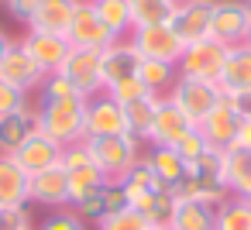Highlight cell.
Masks as SVG:
<instances>
[{
	"mask_svg": "<svg viewBox=\"0 0 251 230\" xmlns=\"http://www.w3.org/2000/svg\"><path fill=\"white\" fill-rule=\"evenodd\" d=\"M114 103H121V107H127V103H134V100H141V96H148V86L138 79V76H131V79H121V83H114L110 90H103Z\"/></svg>",
	"mask_w": 251,
	"mask_h": 230,
	"instance_id": "d590c367",
	"label": "cell"
},
{
	"mask_svg": "<svg viewBox=\"0 0 251 230\" xmlns=\"http://www.w3.org/2000/svg\"><path fill=\"white\" fill-rule=\"evenodd\" d=\"M0 230H35L28 206H0Z\"/></svg>",
	"mask_w": 251,
	"mask_h": 230,
	"instance_id": "74e56055",
	"label": "cell"
},
{
	"mask_svg": "<svg viewBox=\"0 0 251 230\" xmlns=\"http://www.w3.org/2000/svg\"><path fill=\"white\" fill-rule=\"evenodd\" d=\"M107 134H127V114L107 93H97L86 100V138H107Z\"/></svg>",
	"mask_w": 251,
	"mask_h": 230,
	"instance_id": "2e32d148",
	"label": "cell"
},
{
	"mask_svg": "<svg viewBox=\"0 0 251 230\" xmlns=\"http://www.w3.org/2000/svg\"><path fill=\"white\" fill-rule=\"evenodd\" d=\"M145 158H148V165L155 168V175H158V182H162V185H169V189H172V185H179V182H182V175H186V161L179 158V151H176V148H162V144H155Z\"/></svg>",
	"mask_w": 251,
	"mask_h": 230,
	"instance_id": "f1b7e54d",
	"label": "cell"
},
{
	"mask_svg": "<svg viewBox=\"0 0 251 230\" xmlns=\"http://www.w3.org/2000/svg\"><path fill=\"white\" fill-rule=\"evenodd\" d=\"M38 4H42V0H4L7 14H11L14 21H21V24H28V21H31V14L38 11Z\"/></svg>",
	"mask_w": 251,
	"mask_h": 230,
	"instance_id": "60d3db41",
	"label": "cell"
},
{
	"mask_svg": "<svg viewBox=\"0 0 251 230\" xmlns=\"http://www.w3.org/2000/svg\"><path fill=\"white\" fill-rule=\"evenodd\" d=\"M28 179L11 155H0V206H28Z\"/></svg>",
	"mask_w": 251,
	"mask_h": 230,
	"instance_id": "cb8c5ba5",
	"label": "cell"
},
{
	"mask_svg": "<svg viewBox=\"0 0 251 230\" xmlns=\"http://www.w3.org/2000/svg\"><path fill=\"white\" fill-rule=\"evenodd\" d=\"M251 24V4L248 0H213L210 4V38L220 45H241Z\"/></svg>",
	"mask_w": 251,
	"mask_h": 230,
	"instance_id": "5b68a950",
	"label": "cell"
},
{
	"mask_svg": "<svg viewBox=\"0 0 251 230\" xmlns=\"http://www.w3.org/2000/svg\"><path fill=\"white\" fill-rule=\"evenodd\" d=\"M200 127V134L206 138V144L210 148H217V151H227L230 144H234V138H237V127H241V110H237V103L230 100V96H224L220 93V100H217V107L196 124Z\"/></svg>",
	"mask_w": 251,
	"mask_h": 230,
	"instance_id": "30bf717a",
	"label": "cell"
},
{
	"mask_svg": "<svg viewBox=\"0 0 251 230\" xmlns=\"http://www.w3.org/2000/svg\"><path fill=\"white\" fill-rule=\"evenodd\" d=\"M213 230H251V203L241 199V196H227L217 206Z\"/></svg>",
	"mask_w": 251,
	"mask_h": 230,
	"instance_id": "1f68e13d",
	"label": "cell"
},
{
	"mask_svg": "<svg viewBox=\"0 0 251 230\" xmlns=\"http://www.w3.org/2000/svg\"><path fill=\"white\" fill-rule=\"evenodd\" d=\"M25 103H28V93L14 90V86H7V83H0V117H7V114L21 110Z\"/></svg>",
	"mask_w": 251,
	"mask_h": 230,
	"instance_id": "ab89813d",
	"label": "cell"
},
{
	"mask_svg": "<svg viewBox=\"0 0 251 230\" xmlns=\"http://www.w3.org/2000/svg\"><path fill=\"white\" fill-rule=\"evenodd\" d=\"M176 203H179V196L169 189V185H162L158 192H151L141 206H138V213L148 220V227H158V230H172V216H176Z\"/></svg>",
	"mask_w": 251,
	"mask_h": 230,
	"instance_id": "484cf974",
	"label": "cell"
},
{
	"mask_svg": "<svg viewBox=\"0 0 251 230\" xmlns=\"http://www.w3.org/2000/svg\"><path fill=\"white\" fill-rule=\"evenodd\" d=\"M59 72L90 100L97 93H103V76H100V52L90 48H69L66 62L59 66Z\"/></svg>",
	"mask_w": 251,
	"mask_h": 230,
	"instance_id": "7c38bea8",
	"label": "cell"
},
{
	"mask_svg": "<svg viewBox=\"0 0 251 230\" xmlns=\"http://www.w3.org/2000/svg\"><path fill=\"white\" fill-rule=\"evenodd\" d=\"M230 148H241V151H251V117H241V127H237V138Z\"/></svg>",
	"mask_w": 251,
	"mask_h": 230,
	"instance_id": "b9f144b4",
	"label": "cell"
},
{
	"mask_svg": "<svg viewBox=\"0 0 251 230\" xmlns=\"http://www.w3.org/2000/svg\"><path fill=\"white\" fill-rule=\"evenodd\" d=\"M35 131H38L35 103H25L21 110L7 114V117H0V155H14Z\"/></svg>",
	"mask_w": 251,
	"mask_h": 230,
	"instance_id": "44dd1931",
	"label": "cell"
},
{
	"mask_svg": "<svg viewBox=\"0 0 251 230\" xmlns=\"http://www.w3.org/2000/svg\"><path fill=\"white\" fill-rule=\"evenodd\" d=\"M176 4H179V0H127L134 28H148V24H165V21H169V14L176 11Z\"/></svg>",
	"mask_w": 251,
	"mask_h": 230,
	"instance_id": "d6a6232c",
	"label": "cell"
},
{
	"mask_svg": "<svg viewBox=\"0 0 251 230\" xmlns=\"http://www.w3.org/2000/svg\"><path fill=\"white\" fill-rule=\"evenodd\" d=\"M11 158H14L28 175H35V172H45V168H52V165H62V144L52 141L49 134L35 131Z\"/></svg>",
	"mask_w": 251,
	"mask_h": 230,
	"instance_id": "d6986e66",
	"label": "cell"
},
{
	"mask_svg": "<svg viewBox=\"0 0 251 230\" xmlns=\"http://www.w3.org/2000/svg\"><path fill=\"white\" fill-rule=\"evenodd\" d=\"M86 148L93 155V161L100 165V172L117 182L138 158H141V141L134 134H107V138H86Z\"/></svg>",
	"mask_w": 251,
	"mask_h": 230,
	"instance_id": "277c9868",
	"label": "cell"
},
{
	"mask_svg": "<svg viewBox=\"0 0 251 230\" xmlns=\"http://www.w3.org/2000/svg\"><path fill=\"white\" fill-rule=\"evenodd\" d=\"M73 96H83L62 72H49L45 76V83L38 86V100L35 103H55V100H73Z\"/></svg>",
	"mask_w": 251,
	"mask_h": 230,
	"instance_id": "836d02e7",
	"label": "cell"
},
{
	"mask_svg": "<svg viewBox=\"0 0 251 230\" xmlns=\"http://www.w3.org/2000/svg\"><path fill=\"white\" fill-rule=\"evenodd\" d=\"M217 223V209L196 199H179L176 203V216H172V230H213Z\"/></svg>",
	"mask_w": 251,
	"mask_h": 230,
	"instance_id": "4316f807",
	"label": "cell"
},
{
	"mask_svg": "<svg viewBox=\"0 0 251 230\" xmlns=\"http://www.w3.org/2000/svg\"><path fill=\"white\" fill-rule=\"evenodd\" d=\"M76 7H79V0H42L38 11L28 21V31H49V35H62L66 38Z\"/></svg>",
	"mask_w": 251,
	"mask_h": 230,
	"instance_id": "7402d4cb",
	"label": "cell"
},
{
	"mask_svg": "<svg viewBox=\"0 0 251 230\" xmlns=\"http://www.w3.org/2000/svg\"><path fill=\"white\" fill-rule=\"evenodd\" d=\"M158 100H162L158 93H148V96H141V100H134V103L124 107V114H127V134H134L138 141H148V131H151Z\"/></svg>",
	"mask_w": 251,
	"mask_h": 230,
	"instance_id": "4dcf8cb0",
	"label": "cell"
},
{
	"mask_svg": "<svg viewBox=\"0 0 251 230\" xmlns=\"http://www.w3.org/2000/svg\"><path fill=\"white\" fill-rule=\"evenodd\" d=\"M66 42H69V48L103 52L114 38H110V31L103 28L97 7L90 4V0H79V7H76V14H73V24H69V31H66Z\"/></svg>",
	"mask_w": 251,
	"mask_h": 230,
	"instance_id": "8fae6325",
	"label": "cell"
},
{
	"mask_svg": "<svg viewBox=\"0 0 251 230\" xmlns=\"http://www.w3.org/2000/svg\"><path fill=\"white\" fill-rule=\"evenodd\" d=\"M35 120H38V131L49 134L52 141H59L62 148L76 144L86 138V96L35 103Z\"/></svg>",
	"mask_w": 251,
	"mask_h": 230,
	"instance_id": "7a4b0ae2",
	"label": "cell"
},
{
	"mask_svg": "<svg viewBox=\"0 0 251 230\" xmlns=\"http://www.w3.org/2000/svg\"><path fill=\"white\" fill-rule=\"evenodd\" d=\"M93 7H97V14H100V21H103V28L110 31V38H114V42L131 38L134 21H131V7H127V0H97Z\"/></svg>",
	"mask_w": 251,
	"mask_h": 230,
	"instance_id": "83f0119b",
	"label": "cell"
},
{
	"mask_svg": "<svg viewBox=\"0 0 251 230\" xmlns=\"http://www.w3.org/2000/svg\"><path fill=\"white\" fill-rule=\"evenodd\" d=\"M206 148H210V144H206V138L200 134V127H193V131H189V134H186V138L176 144V151H179V158H182L186 165H189V161H196V158H200Z\"/></svg>",
	"mask_w": 251,
	"mask_h": 230,
	"instance_id": "f35d334b",
	"label": "cell"
},
{
	"mask_svg": "<svg viewBox=\"0 0 251 230\" xmlns=\"http://www.w3.org/2000/svg\"><path fill=\"white\" fill-rule=\"evenodd\" d=\"M148 230H158V227H148Z\"/></svg>",
	"mask_w": 251,
	"mask_h": 230,
	"instance_id": "f6af8a7d",
	"label": "cell"
},
{
	"mask_svg": "<svg viewBox=\"0 0 251 230\" xmlns=\"http://www.w3.org/2000/svg\"><path fill=\"white\" fill-rule=\"evenodd\" d=\"M248 4H251V0H248Z\"/></svg>",
	"mask_w": 251,
	"mask_h": 230,
	"instance_id": "7dc6e473",
	"label": "cell"
},
{
	"mask_svg": "<svg viewBox=\"0 0 251 230\" xmlns=\"http://www.w3.org/2000/svg\"><path fill=\"white\" fill-rule=\"evenodd\" d=\"M138 79L148 86V93L165 96V93L176 86L179 69H176V66H169V62H158V59H141V66H138Z\"/></svg>",
	"mask_w": 251,
	"mask_h": 230,
	"instance_id": "f546056e",
	"label": "cell"
},
{
	"mask_svg": "<svg viewBox=\"0 0 251 230\" xmlns=\"http://www.w3.org/2000/svg\"><path fill=\"white\" fill-rule=\"evenodd\" d=\"M38 230H86V220L76 213V209H52L42 223H38Z\"/></svg>",
	"mask_w": 251,
	"mask_h": 230,
	"instance_id": "8d00e7d4",
	"label": "cell"
},
{
	"mask_svg": "<svg viewBox=\"0 0 251 230\" xmlns=\"http://www.w3.org/2000/svg\"><path fill=\"white\" fill-rule=\"evenodd\" d=\"M244 45L251 48V24H248V35H244Z\"/></svg>",
	"mask_w": 251,
	"mask_h": 230,
	"instance_id": "ee69618b",
	"label": "cell"
},
{
	"mask_svg": "<svg viewBox=\"0 0 251 230\" xmlns=\"http://www.w3.org/2000/svg\"><path fill=\"white\" fill-rule=\"evenodd\" d=\"M224 59H227V45L213 42V38H200L193 45H186L182 59H179V76L186 79H200V83H217L220 79V69H224Z\"/></svg>",
	"mask_w": 251,
	"mask_h": 230,
	"instance_id": "8992f818",
	"label": "cell"
},
{
	"mask_svg": "<svg viewBox=\"0 0 251 230\" xmlns=\"http://www.w3.org/2000/svg\"><path fill=\"white\" fill-rule=\"evenodd\" d=\"M193 127H196V124H193L169 96H162V100H158V110H155V120H151V131H148V144H151V148H155V144L176 148Z\"/></svg>",
	"mask_w": 251,
	"mask_h": 230,
	"instance_id": "9a60e30c",
	"label": "cell"
},
{
	"mask_svg": "<svg viewBox=\"0 0 251 230\" xmlns=\"http://www.w3.org/2000/svg\"><path fill=\"white\" fill-rule=\"evenodd\" d=\"M193 124H200L213 107H217V100H220V86L217 83H200V79H186V76H179L176 79V86L165 93Z\"/></svg>",
	"mask_w": 251,
	"mask_h": 230,
	"instance_id": "9c48e42d",
	"label": "cell"
},
{
	"mask_svg": "<svg viewBox=\"0 0 251 230\" xmlns=\"http://www.w3.org/2000/svg\"><path fill=\"white\" fill-rule=\"evenodd\" d=\"M11 45H14V38H11V35H7L4 28H0V59L7 55V48H11Z\"/></svg>",
	"mask_w": 251,
	"mask_h": 230,
	"instance_id": "7bdbcfd3",
	"label": "cell"
},
{
	"mask_svg": "<svg viewBox=\"0 0 251 230\" xmlns=\"http://www.w3.org/2000/svg\"><path fill=\"white\" fill-rule=\"evenodd\" d=\"M62 168L69 175V206H76L79 199H86L90 192L103 189L110 179L100 172V165L93 161L90 148H86V138L76 141V144H66L62 148Z\"/></svg>",
	"mask_w": 251,
	"mask_h": 230,
	"instance_id": "3957f363",
	"label": "cell"
},
{
	"mask_svg": "<svg viewBox=\"0 0 251 230\" xmlns=\"http://www.w3.org/2000/svg\"><path fill=\"white\" fill-rule=\"evenodd\" d=\"M117 185L124 189V196H127V206H131V209H138L151 192H158V189H162V182H158V175H155V168L148 165V158H145V155H141V158H138V161H134L121 179H117Z\"/></svg>",
	"mask_w": 251,
	"mask_h": 230,
	"instance_id": "603a6c76",
	"label": "cell"
},
{
	"mask_svg": "<svg viewBox=\"0 0 251 230\" xmlns=\"http://www.w3.org/2000/svg\"><path fill=\"white\" fill-rule=\"evenodd\" d=\"M18 42L28 48V55H31L45 72H59V66H62V62H66V55H69V42H66L62 35H49V31H25Z\"/></svg>",
	"mask_w": 251,
	"mask_h": 230,
	"instance_id": "ffe728a7",
	"label": "cell"
},
{
	"mask_svg": "<svg viewBox=\"0 0 251 230\" xmlns=\"http://www.w3.org/2000/svg\"><path fill=\"white\" fill-rule=\"evenodd\" d=\"M210 4L213 0H179L169 14V28L182 38V45H193L200 38H210Z\"/></svg>",
	"mask_w": 251,
	"mask_h": 230,
	"instance_id": "4fadbf2b",
	"label": "cell"
},
{
	"mask_svg": "<svg viewBox=\"0 0 251 230\" xmlns=\"http://www.w3.org/2000/svg\"><path fill=\"white\" fill-rule=\"evenodd\" d=\"M217 86H220L224 96H248L251 93V48L244 42L227 48V59H224Z\"/></svg>",
	"mask_w": 251,
	"mask_h": 230,
	"instance_id": "ac0fdd59",
	"label": "cell"
},
{
	"mask_svg": "<svg viewBox=\"0 0 251 230\" xmlns=\"http://www.w3.org/2000/svg\"><path fill=\"white\" fill-rule=\"evenodd\" d=\"M172 192L179 199H196V203H206V206H220L230 189H227V175H224V151L217 148H206L196 161L186 165V175L179 185H172Z\"/></svg>",
	"mask_w": 251,
	"mask_h": 230,
	"instance_id": "6da1fadb",
	"label": "cell"
},
{
	"mask_svg": "<svg viewBox=\"0 0 251 230\" xmlns=\"http://www.w3.org/2000/svg\"><path fill=\"white\" fill-rule=\"evenodd\" d=\"M90 4H97V0H90Z\"/></svg>",
	"mask_w": 251,
	"mask_h": 230,
	"instance_id": "bcb514c9",
	"label": "cell"
},
{
	"mask_svg": "<svg viewBox=\"0 0 251 230\" xmlns=\"http://www.w3.org/2000/svg\"><path fill=\"white\" fill-rule=\"evenodd\" d=\"M224 175H227L230 196H241L251 203V151L227 148L224 151Z\"/></svg>",
	"mask_w": 251,
	"mask_h": 230,
	"instance_id": "d4e9b609",
	"label": "cell"
},
{
	"mask_svg": "<svg viewBox=\"0 0 251 230\" xmlns=\"http://www.w3.org/2000/svg\"><path fill=\"white\" fill-rule=\"evenodd\" d=\"M131 45L138 48L141 59H158V62H169V66H179L186 45L182 38L169 28V24H148V28H134L131 31Z\"/></svg>",
	"mask_w": 251,
	"mask_h": 230,
	"instance_id": "52a82bcc",
	"label": "cell"
},
{
	"mask_svg": "<svg viewBox=\"0 0 251 230\" xmlns=\"http://www.w3.org/2000/svg\"><path fill=\"white\" fill-rule=\"evenodd\" d=\"M45 69L28 55V48L14 38V45L7 48V55L0 59V83H7V86H14V90H21V93H38V86L45 83Z\"/></svg>",
	"mask_w": 251,
	"mask_h": 230,
	"instance_id": "ba28073f",
	"label": "cell"
},
{
	"mask_svg": "<svg viewBox=\"0 0 251 230\" xmlns=\"http://www.w3.org/2000/svg\"><path fill=\"white\" fill-rule=\"evenodd\" d=\"M97 230H148V220H145L138 209L124 206V209H117V213H107V216L97 223Z\"/></svg>",
	"mask_w": 251,
	"mask_h": 230,
	"instance_id": "e575fe53",
	"label": "cell"
},
{
	"mask_svg": "<svg viewBox=\"0 0 251 230\" xmlns=\"http://www.w3.org/2000/svg\"><path fill=\"white\" fill-rule=\"evenodd\" d=\"M138 66H141V55H138V48L131 45V38L110 42V45L100 52V76H103V90H110V86H114V83H121V79L138 76Z\"/></svg>",
	"mask_w": 251,
	"mask_h": 230,
	"instance_id": "e0dca14e",
	"label": "cell"
},
{
	"mask_svg": "<svg viewBox=\"0 0 251 230\" xmlns=\"http://www.w3.org/2000/svg\"><path fill=\"white\" fill-rule=\"evenodd\" d=\"M28 203L45 209H66L69 206V175L62 165H52L45 172H35L28 179Z\"/></svg>",
	"mask_w": 251,
	"mask_h": 230,
	"instance_id": "5bb4252c",
	"label": "cell"
}]
</instances>
